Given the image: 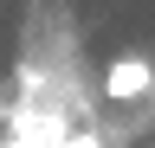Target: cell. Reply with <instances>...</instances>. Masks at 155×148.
Here are the masks:
<instances>
[{
	"label": "cell",
	"instance_id": "6da1fadb",
	"mask_svg": "<svg viewBox=\"0 0 155 148\" xmlns=\"http://www.w3.org/2000/svg\"><path fill=\"white\" fill-rule=\"evenodd\" d=\"M155 90V65L149 58H116V65H104V97L110 103H136V97H149Z\"/></svg>",
	"mask_w": 155,
	"mask_h": 148
}]
</instances>
